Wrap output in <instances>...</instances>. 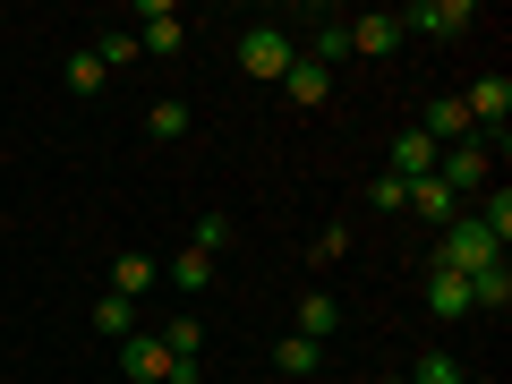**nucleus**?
Segmentation results:
<instances>
[{"label": "nucleus", "instance_id": "1", "mask_svg": "<svg viewBox=\"0 0 512 384\" xmlns=\"http://www.w3.org/2000/svg\"><path fill=\"white\" fill-rule=\"evenodd\" d=\"M495 256H504V239H495L478 214H461V222H444V231H436V265H444V274H461V282H470L478 265H495Z\"/></svg>", "mask_w": 512, "mask_h": 384}, {"label": "nucleus", "instance_id": "2", "mask_svg": "<svg viewBox=\"0 0 512 384\" xmlns=\"http://www.w3.org/2000/svg\"><path fill=\"white\" fill-rule=\"evenodd\" d=\"M120 376L128 384H197V367L171 359L163 333H128V342H120Z\"/></svg>", "mask_w": 512, "mask_h": 384}, {"label": "nucleus", "instance_id": "3", "mask_svg": "<svg viewBox=\"0 0 512 384\" xmlns=\"http://www.w3.org/2000/svg\"><path fill=\"white\" fill-rule=\"evenodd\" d=\"M299 60V43H291V26H248L239 35V69L256 77V86H282V69Z\"/></svg>", "mask_w": 512, "mask_h": 384}, {"label": "nucleus", "instance_id": "4", "mask_svg": "<svg viewBox=\"0 0 512 384\" xmlns=\"http://www.w3.org/2000/svg\"><path fill=\"white\" fill-rule=\"evenodd\" d=\"M470 26H478L470 0H419V9H402V35H436V43H453V35H470Z\"/></svg>", "mask_w": 512, "mask_h": 384}, {"label": "nucleus", "instance_id": "5", "mask_svg": "<svg viewBox=\"0 0 512 384\" xmlns=\"http://www.w3.org/2000/svg\"><path fill=\"white\" fill-rule=\"evenodd\" d=\"M342 35H350V52H359V60H393V52L410 43L393 9H367V18H359V26H342Z\"/></svg>", "mask_w": 512, "mask_h": 384}, {"label": "nucleus", "instance_id": "6", "mask_svg": "<svg viewBox=\"0 0 512 384\" xmlns=\"http://www.w3.org/2000/svg\"><path fill=\"white\" fill-rule=\"evenodd\" d=\"M154 282H163L154 248H120V256H111V299H128V308H137V299H146Z\"/></svg>", "mask_w": 512, "mask_h": 384}, {"label": "nucleus", "instance_id": "7", "mask_svg": "<svg viewBox=\"0 0 512 384\" xmlns=\"http://www.w3.org/2000/svg\"><path fill=\"white\" fill-rule=\"evenodd\" d=\"M188 43V26H180V9H163V0H146L137 9V52H154V60H171Z\"/></svg>", "mask_w": 512, "mask_h": 384}, {"label": "nucleus", "instance_id": "8", "mask_svg": "<svg viewBox=\"0 0 512 384\" xmlns=\"http://www.w3.org/2000/svg\"><path fill=\"white\" fill-rule=\"evenodd\" d=\"M461 111H470L478 137H487V128H504V120H512V77H478V86L461 94Z\"/></svg>", "mask_w": 512, "mask_h": 384}, {"label": "nucleus", "instance_id": "9", "mask_svg": "<svg viewBox=\"0 0 512 384\" xmlns=\"http://www.w3.org/2000/svg\"><path fill=\"white\" fill-rule=\"evenodd\" d=\"M384 171H393V180H436V137L402 128V137H393V154H384Z\"/></svg>", "mask_w": 512, "mask_h": 384}, {"label": "nucleus", "instance_id": "10", "mask_svg": "<svg viewBox=\"0 0 512 384\" xmlns=\"http://www.w3.org/2000/svg\"><path fill=\"white\" fill-rule=\"evenodd\" d=\"M419 137H436V154H444V146H461V137H478V128H470V111H461V94H436V103H427Z\"/></svg>", "mask_w": 512, "mask_h": 384}, {"label": "nucleus", "instance_id": "11", "mask_svg": "<svg viewBox=\"0 0 512 384\" xmlns=\"http://www.w3.org/2000/svg\"><path fill=\"white\" fill-rule=\"evenodd\" d=\"M282 94H291V103H299V111H316V103H333V69H316V60H308V52H299V60H291V69H282Z\"/></svg>", "mask_w": 512, "mask_h": 384}, {"label": "nucleus", "instance_id": "12", "mask_svg": "<svg viewBox=\"0 0 512 384\" xmlns=\"http://www.w3.org/2000/svg\"><path fill=\"white\" fill-rule=\"evenodd\" d=\"M410 214H419V222H436V231H444V222H461L470 205H461V197H453L444 180H410Z\"/></svg>", "mask_w": 512, "mask_h": 384}, {"label": "nucleus", "instance_id": "13", "mask_svg": "<svg viewBox=\"0 0 512 384\" xmlns=\"http://www.w3.org/2000/svg\"><path fill=\"white\" fill-rule=\"evenodd\" d=\"M291 333L333 342V333H342V299H333V291H308V299H299V325H291Z\"/></svg>", "mask_w": 512, "mask_h": 384}, {"label": "nucleus", "instance_id": "14", "mask_svg": "<svg viewBox=\"0 0 512 384\" xmlns=\"http://www.w3.org/2000/svg\"><path fill=\"white\" fill-rule=\"evenodd\" d=\"M274 367H282V376H325V342H308V333H282V342H274Z\"/></svg>", "mask_w": 512, "mask_h": 384}, {"label": "nucleus", "instance_id": "15", "mask_svg": "<svg viewBox=\"0 0 512 384\" xmlns=\"http://www.w3.org/2000/svg\"><path fill=\"white\" fill-rule=\"evenodd\" d=\"M163 350H171L180 367H197V376H205V325H197V316H171V325H163Z\"/></svg>", "mask_w": 512, "mask_h": 384}, {"label": "nucleus", "instance_id": "16", "mask_svg": "<svg viewBox=\"0 0 512 384\" xmlns=\"http://www.w3.org/2000/svg\"><path fill=\"white\" fill-rule=\"evenodd\" d=\"M470 308H512V265H504V256L470 274Z\"/></svg>", "mask_w": 512, "mask_h": 384}, {"label": "nucleus", "instance_id": "17", "mask_svg": "<svg viewBox=\"0 0 512 384\" xmlns=\"http://www.w3.org/2000/svg\"><path fill=\"white\" fill-rule=\"evenodd\" d=\"M427 308L436 316H470V282L444 274V265H427Z\"/></svg>", "mask_w": 512, "mask_h": 384}, {"label": "nucleus", "instance_id": "18", "mask_svg": "<svg viewBox=\"0 0 512 384\" xmlns=\"http://www.w3.org/2000/svg\"><path fill=\"white\" fill-rule=\"evenodd\" d=\"M163 274L180 282L188 299H197V291H214V256H197V248H180V256H171V265H163Z\"/></svg>", "mask_w": 512, "mask_h": 384}, {"label": "nucleus", "instance_id": "19", "mask_svg": "<svg viewBox=\"0 0 512 384\" xmlns=\"http://www.w3.org/2000/svg\"><path fill=\"white\" fill-rule=\"evenodd\" d=\"M146 137H154V146H171V137H188V103H180V94H163V103L146 111Z\"/></svg>", "mask_w": 512, "mask_h": 384}, {"label": "nucleus", "instance_id": "20", "mask_svg": "<svg viewBox=\"0 0 512 384\" xmlns=\"http://www.w3.org/2000/svg\"><path fill=\"white\" fill-rule=\"evenodd\" d=\"M94 333H103V342H128V333H137V308H128V299H94Z\"/></svg>", "mask_w": 512, "mask_h": 384}, {"label": "nucleus", "instance_id": "21", "mask_svg": "<svg viewBox=\"0 0 512 384\" xmlns=\"http://www.w3.org/2000/svg\"><path fill=\"white\" fill-rule=\"evenodd\" d=\"M402 384H461V359H453V350H427V359L410 367Z\"/></svg>", "mask_w": 512, "mask_h": 384}, {"label": "nucleus", "instance_id": "22", "mask_svg": "<svg viewBox=\"0 0 512 384\" xmlns=\"http://www.w3.org/2000/svg\"><path fill=\"white\" fill-rule=\"evenodd\" d=\"M367 205H376V214H410V180H393V171H376V188H367Z\"/></svg>", "mask_w": 512, "mask_h": 384}, {"label": "nucleus", "instance_id": "23", "mask_svg": "<svg viewBox=\"0 0 512 384\" xmlns=\"http://www.w3.org/2000/svg\"><path fill=\"white\" fill-rule=\"evenodd\" d=\"M308 60H316V69H333V60H350V35H342V26H316Z\"/></svg>", "mask_w": 512, "mask_h": 384}, {"label": "nucleus", "instance_id": "24", "mask_svg": "<svg viewBox=\"0 0 512 384\" xmlns=\"http://www.w3.org/2000/svg\"><path fill=\"white\" fill-rule=\"evenodd\" d=\"M188 248H197V256H222V248H231V222H222V214H205L197 231H188Z\"/></svg>", "mask_w": 512, "mask_h": 384}, {"label": "nucleus", "instance_id": "25", "mask_svg": "<svg viewBox=\"0 0 512 384\" xmlns=\"http://www.w3.org/2000/svg\"><path fill=\"white\" fill-rule=\"evenodd\" d=\"M103 77H111V69H103L94 52H69V86H77V94H103Z\"/></svg>", "mask_w": 512, "mask_h": 384}, {"label": "nucleus", "instance_id": "26", "mask_svg": "<svg viewBox=\"0 0 512 384\" xmlns=\"http://www.w3.org/2000/svg\"><path fill=\"white\" fill-rule=\"evenodd\" d=\"M478 222H487V231H495V239H512V188H495V197H487V205H478Z\"/></svg>", "mask_w": 512, "mask_h": 384}, {"label": "nucleus", "instance_id": "27", "mask_svg": "<svg viewBox=\"0 0 512 384\" xmlns=\"http://www.w3.org/2000/svg\"><path fill=\"white\" fill-rule=\"evenodd\" d=\"M94 60H103V69H128V60H137V35H103V43H94Z\"/></svg>", "mask_w": 512, "mask_h": 384}, {"label": "nucleus", "instance_id": "28", "mask_svg": "<svg viewBox=\"0 0 512 384\" xmlns=\"http://www.w3.org/2000/svg\"><path fill=\"white\" fill-rule=\"evenodd\" d=\"M384 384H402V376H384Z\"/></svg>", "mask_w": 512, "mask_h": 384}]
</instances>
